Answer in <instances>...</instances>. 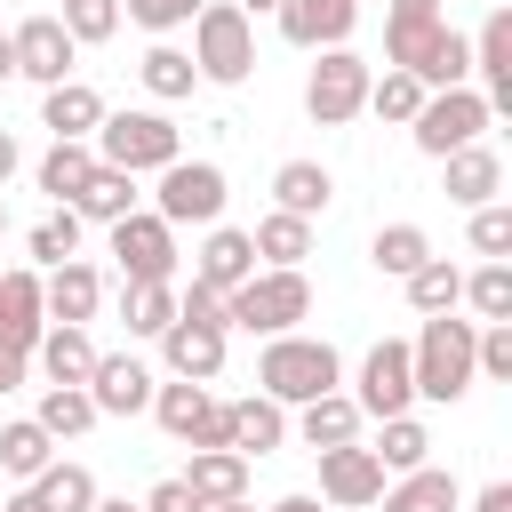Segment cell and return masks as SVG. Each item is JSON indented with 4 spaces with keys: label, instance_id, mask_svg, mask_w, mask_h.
I'll list each match as a JSON object with an SVG mask.
<instances>
[{
    "label": "cell",
    "instance_id": "cell-50",
    "mask_svg": "<svg viewBox=\"0 0 512 512\" xmlns=\"http://www.w3.org/2000/svg\"><path fill=\"white\" fill-rule=\"evenodd\" d=\"M0 512H48V504H40L32 488H8V496H0Z\"/></svg>",
    "mask_w": 512,
    "mask_h": 512
},
{
    "label": "cell",
    "instance_id": "cell-33",
    "mask_svg": "<svg viewBox=\"0 0 512 512\" xmlns=\"http://www.w3.org/2000/svg\"><path fill=\"white\" fill-rule=\"evenodd\" d=\"M248 248H256V264H304V256H312V216L272 208V216H256Z\"/></svg>",
    "mask_w": 512,
    "mask_h": 512
},
{
    "label": "cell",
    "instance_id": "cell-7",
    "mask_svg": "<svg viewBox=\"0 0 512 512\" xmlns=\"http://www.w3.org/2000/svg\"><path fill=\"white\" fill-rule=\"evenodd\" d=\"M320 64H312V80H304V112L320 120V128H344V120H360L368 112V56H352V48H312Z\"/></svg>",
    "mask_w": 512,
    "mask_h": 512
},
{
    "label": "cell",
    "instance_id": "cell-39",
    "mask_svg": "<svg viewBox=\"0 0 512 512\" xmlns=\"http://www.w3.org/2000/svg\"><path fill=\"white\" fill-rule=\"evenodd\" d=\"M32 416H40V432H48V440H80V432L96 424V400H88V384H48Z\"/></svg>",
    "mask_w": 512,
    "mask_h": 512
},
{
    "label": "cell",
    "instance_id": "cell-36",
    "mask_svg": "<svg viewBox=\"0 0 512 512\" xmlns=\"http://www.w3.org/2000/svg\"><path fill=\"white\" fill-rule=\"evenodd\" d=\"M24 488H32L48 512H88V504H96V472H88V464H72V456H48V472H40V480H24Z\"/></svg>",
    "mask_w": 512,
    "mask_h": 512
},
{
    "label": "cell",
    "instance_id": "cell-40",
    "mask_svg": "<svg viewBox=\"0 0 512 512\" xmlns=\"http://www.w3.org/2000/svg\"><path fill=\"white\" fill-rule=\"evenodd\" d=\"M432 256V240H424V224H384L376 240H368V264L384 272V280H408L416 264Z\"/></svg>",
    "mask_w": 512,
    "mask_h": 512
},
{
    "label": "cell",
    "instance_id": "cell-6",
    "mask_svg": "<svg viewBox=\"0 0 512 512\" xmlns=\"http://www.w3.org/2000/svg\"><path fill=\"white\" fill-rule=\"evenodd\" d=\"M496 112H488V96L464 80V88H432L424 104H416V120H408V136H416V152L424 160H448L456 144H480V128H488Z\"/></svg>",
    "mask_w": 512,
    "mask_h": 512
},
{
    "label": "cell",
    "instance_id": "cell-28",
    "mask_svg": "<svg viewBox=\"0 0 512 512\" xmlns=\"http://www.w3.org/2000/svg\"><path fill=\"white\" fill-rule=\"evenodd\" d=\"M328 200H336V176H328L320 160H280L272 208H288V216H328Z\"/></svg>",
    "mask_w": 512,
    "mask_h": 512
},
{
    "label": "cell",
    "instance_id": "cell-16",
    "mask_svg": "<svg viewBox=\"0 0 512 512\" xmlns=\"http://www.w3.org/2000/svg\"><path fill=\"white\" fill-rule=\"evenodd\" d=\"M272 16H280V40L296 48H344L360 24V0H280Z\"/></svg>",
    "mask_w": 512,
    "mask_h": 512
},
{
    "label": "cell",
    "instance_id": "cell-9",
    "mask_svg": "<svg viewBox=\"0 0 512 512\" xmlns=\"http://www.w3.org/2000/svg\"><path fill=\"white\" fill-rule=\"evenodd\" d=\"M104 232H112V264H120V280H176V224H168V216L128 208V216L104 224Z\"/></svg>",
    "mask_w": 512,
    "mask_h": 512
},
{
    "label": "cell",
    "instance_id": "cell-44",
    "mask_svg": "<svg viewBox=\"0 0 512 512\" xmlns=\"http://www.w3.org/2000/svg\"><path fill=\"white\" fill-rule=\"evenodd\" d=\"M56 24H64L80 48H96V40H112V32H120V0H64V8H56Z\"/></svg>",
    "mask_w": 512,
    "mask_h": 512
},
{
    "label": "cell",
    "instance_id": "cell-35",
    "mask_svg": "<svg viewBox=\"0 0 512 512\" xmlns=\"http://www.w3.org/2000/svg\"><path fill=\"white\" fill-rule=\"evenodd\" d=\"M376 424H384V432H376V464H384V480H392V472L432 464V432H424L408 408H400V416H376Z\"/></svg>",
    "mask_w": 512,
    "mask_h": 512
},
{
    "label": "cell",
    "instance_id": "cell-42",
    "mask_svg": "<svg viewBox=\"0 0 512 512\" xmlns=\"http://www.w3.org/2000/svg\"><path fill=\"white\" fill-rule=\"evenodd\" d=\"M24 248H32V264H64V256H80V208H72V200H56V208L32 224V240H24Z\"/></svg>",
    "mask_w": 512,
    "mask_h": 512
},
{
    "label": "cell",
    "instance_id": "cell-20",
    "mask_svg": "<svg viewBox=\"0 0 512 512\" xmlns=\"http://www.w3.org/2000/svg\"><path fill=\"white\" fill-rule=\"evenodd\" d=\"M472 72H480L488 112H512V8H488L480 40H472Z\"/></svg>",
    "mask_w": 512,
    "mask_h": 512
},
{
    "label": "cell",
    "instance_id": "cell-34",
    "mask_svg": "<svg viewBox=\"0 0 512 512\" xmlns=\"http://www.w3.org/2000/svg\"><path fill=\"white\" fill-rule=\"evenodd\" d=\"M176 320V280H120V328L128 336H160Z\"/></svg>",
    "mask_w": 512,
    "mask_h": 512
},
{
    "label": "cell",
    "instance_id": "cell-5",
    "mask_svg": "<svg viewBox=\"0 0 512 512\" xmlns=\"http://www.w3.org/2000/svg\"><path fill=\"white\" fill-rule=\"evenodd\" d=\"M88 144L104 168H128V176H160L168 160H184V128L168 112H104Z\"/></svg>",
    "mask_w": 512,
    "mask_h": 512
},
{
    "label": "cell",
    "instance_id": "cell-54",
    "mask_svg": "<svg viewBox=\"0 0 512 512\" xmlns=\"http://www.w3.org/2000/svg\"><path fill=\"white\" fill-rule=\"evenodd\" d=\"M0 80H16V48H8V32H0Z\"/></svg>",
    "mask_w": 512,
    "mask_h": 512
},
{
    "label": "cell",
    "instance_id": "cell-14",
    "mask_svg": "<svg viewBox=\"0 0 512 512\" xmlns=\"http://www.w3.org/2000/svg\"><path fill=\"white\" fill-rule=\"evenodd\" d=\"M8 48H16V80H40V88L72 80V56H80V40H72L56 16H24V24L8 32Z\"/></svg>",
    "mask_w": 512,
    "mask_h": 512
},
{
    "label": "cell",
    "instance_id": "cell-25",
    "mask_svg": "<svg viewBox=\"0 0 512 512\" xmlns=\"http://www.w3.org/2000/svg\"><path fill=\"white\" fill-rule=\"evenodd\" d=\"M360 424H368V416H360V400H352L344 384L296 408V440H304V448H336V440H360Z\"/></svg>",
    "mask_w": 512,
    "mask_h": 512
},
{
    "label": "cell",
    "instance_id": "cell-23",
    "mask_svg": "<svg viewBox=\"0 0 512 512\" xmlns=\"http://www.w3.org/2000/svg\"><path fill=\"white\" fill-rule=\"evenodd\" d=\"M376 504H384V512H464V488H456V472L416 464V472H392V488H384Z\"/></svg>",
    "mask_w": 512,
    "mask_h": 512
},
{
    "label": "cell",
    "instance_id": "cell-26",
    "mask_svg": "<svg viewBox=\"0 0 512 512\" xmlns=\"http://www.w3.org/2000/svg\"><path fill=\"white\" fill-rule=\"evenodd\" d=\"M200 504H232V496H248V456L240 448H192V464L176 472Z\"/></svg>",
    "mask_w": 512,
    "mask_h": 512
},
{
    "label": "cell",
    "instance_id": "cell-46",
    "mask_svg": "<svg viewBox=\"0 0 512 512\" xmlns=\"http://www.w3.org/2000/svg\"><path fill=\"white\" fill-rule=\"evenodd\" d=\"M192 8H200V0H120V16H128V24H144V32H184V24H192Z\"/></svg>",
    "mask_w": 512,
    "mask_h": 512
},
{
    "label": "cell",
    "instance_id": "cell-57",
    "mask_svg": "<svg viewBox=\"0 0 512 512\" xmlns=\"http://www.w3.org/2000/svg\"><path fill=\"white\" fill-rule=\"evenodd\" d=\"M0 232H8V200H0Z\"/></svg>",
    "mask_w": 512,
    "mask_h": 512
},
{
    "label": "cell",
    "instance_id": "cell-15",
    "mask_svg": "<svg viewBox=\"0 0 512 512\" xmlns=\"http://www.w3.org/2000/svg\"><path fill=\"white\" fill-rule=\"evenodd\" d=\"M88 400H96V416H144V408H152V368H144L136 352H96Z\"/></svg>",
    "mask_w": 512,
    "mask_h": 512
},
{
    "label": "cell",
    "instance_id": "cell-22",
    "mask_svg": "<svg viewBox=\"0 0 512 512\" xmlns=\"http://www.w3.org/2000/svg\"><path fill=\"white\" fill-rule=\"evenodd\" d=\"M256 272V248H248V232H232V224H208V240H200V256H192V280L200 288H240Z\"/></svg>",
    "mask_w": 512,
    "mask_h": 512
},
{
    "label": "cell",
    "instance_id": "cell-51",
    "mask_svg": "<svg viewBox=\"0 0 512 512\" xmlns=\"http://www.w3.org/2000/svg\"><path fill=\"white\" fill-rule=\"evenodd\" d=\"M16 168H24V152H16V136H8V128H0V184H8V176H16Z\"/></svg>",
    "mask_w": 512,
    "mask_h": 512
},
{
    "label": "cell",
    "instance_id": "cell-11",
    "mask_svg": "<svg viewBox=\"0 0 512 512\" xmlns=\"http://www.w3.org/2000/svg\"><path fill=\"white\" fill-rule=\"evenodd\" d=\"M152 416H160V432L168 440H184V448H232L224 440V400L208 392V384H152Z\"/></svg>",
    "mask_w": 512,
    "mask_h": 512
},
{
    "label": "cell",
    "instance_id": "cell-18",
    "mask_svg": "<svg viewBox=\"0 0 512 512\" xmlns=\"http://www.w3.org/2000/svg\"><path fill=\"white\" fill-rule=\"evenodd\" d=\"M440 192H448L456 208L496 200V192H504V152H496V144H456V152L440 160Z\"/></svg>",
    "mask_w": 512,
    "mask_h": 512
},
{
    "label": "cell",
    "instance_id": "cell-21",
    "mask_svg": "<svg viewBox=\"0 0 512 512\" xmlns=\"http://www.w3.org/2000/svg\"><path fill=\"white\" fill-rule=\"evenodd\" d=\"M40 328H48V304H40V272H32V264L0 272V344L32 352V344H40Z\"/></svg>",
    "mask_w": 512,
    "mask_h": 512
},
{
    "label": "cell",
    "instance_id": "cell-52",
    "mask_svg": "<svg viewBox=\"0 0 512 512\" xmlns=\"http://www.w3.org/2000/svg\"><path fill=\"white\" fill-rule=\"evenodd\" d=\"M272 512H328V504H320V496H280Z\"/></svg>",
    "mask_w": 512,
    "mask_h": 512
},
{
    "label": "cell",
    "instance_id": "cell-17",
    "mask_svg": "<svg viewBox=\"0 0 512 512\" xmlns=\"http://www.w3.org/2000/svg\"><path fill=\"white\" fill-rule=\"evenodd\" d=\"M40 304H48V320L88 328V320H96V304H104V272H96V264H80V256H64V264H48V272H40Z\"/></svg>",
    "mask_w": 512,
    "mask_h": 512
},
{
    "label": "cell",
    "instance_id": "cell-43",
    "mask_svg": "<svg viewBox=\"0 0 512 512\" xmlns=\"http://www.w3.org/2000/svg\"><path fill=\"white\" fill-rule=\"evenodd\" d=\"M464 304L480 320H512V256H488L480 272H464Z\"/></svg>",
    "mask_w": 512,
    "mask_h": 512
},
{
    "label": "cell",
    "instance_id": "cell-19",
    "mask_svg": "<svg viewBox=\"0 0 512 512\" xmlns=\"http://www.w3.org/2000/svg\"><path fill=\"white\" fill-rule=\"evenodd\" d=\"M224 440L240 456H272V448H288V408L264 392H240V400H224Z\"/></svg>",
    "mask_w": 512,
    "mask_h": 512
},
{
    "label": "cell",
    "instance_id": "cell-8",
    "mask_svg": "<svg viewBox=\"0 0 512 512\" xmlns=\"http://www.w3.org/2000/svg\"><path fill=\"white\" fill-rule=\"evenodd\" d=\"M152 216H168L176 232L184 224H224V168L216 160H168L160 168V192H152Z\"/></svg>",
    "mask_w": 512,
    "mask_h": 512
},
{
    "label": "cell",
    "instance_id": "cell-2",
    "mask_svg": "<svg viewBox=\"0 0 512 512\" xmlns=\"http://www.w3.org/2000/svg\"><path fill=\"white\" fill-rule=\"evenodd\" d=\"M472 336H480V320H456V312H424V328H416V344H408V376H416V400H464L472 392Z\"/></svg>",
    "mask_w": 512,
    "mask_h": 512
},
{
    "label": "cell",
    "instance_id": "cell-13",
    "mask_svg": "<svg viewBox=\"0 0 512 512\" xmlns=\"http://www.w3.org/2000/svg\"><path fill=\"white\" fill-rule=\"evenodd\" d=\"M312 456H320V504L360 512V504H376V496H384V464H376V448L336 440V448H312Z\"/></svg>",
    "mask_w": 512,
    "mask_h": 512
},
{
    "label": "cell",
    "instance_id": "cell-41",
    "mask_svg": "<svg viewBox=\"0 0 512 512\" xmlns=\"http://www.w3.org/2000/svg\"><path fill=\"white\" fill-rule=\"evenodd\" d=\"M400 288H408V304H416V312H456V304H464V272H456L448 256H424Z\"/></svg>",
    "mask_w": 512,
    "mask_h": 512
},
{
    "label": "cell",
    "instance_id": "cell-1",
    "mask_svg": "<svg viewBox=\"0 0 512 512\" xmlns=\"http://www.w3.org/2000/svg\"><path fill=\"white\" fill-rule=\"evenodd\" d=\"M344 384V360H336V344L328 336H264V352H256V392L264 400H280V408H304V400H320V392H336Z\"/></svg>",
    "mask_w": 512,
    "mask_h": 512
},
{
    "label": "cell",
    "instance_id": "cell-3",
    "mask_svg": "<svg viewBox=\"0 0 512 512\" xmlns=\"http://www.w3.org/2000/svg\"><path fill=\"white\" fill-rule=\"evenodd\" d=\"M304 312H312L304 264H256L240 288H224V328H248V336H288Z\"/></svg>",
    "mask_w": 512,
    "mask_h": 512
},
{
    "label": "cell",
    "instance_id": "cell-53",
    "mask_svg": "<svg viewBox=\"0 0 512 512\" xmlns=\"http://www.w3.org/2000/svg\"><path fill=\"white\" fill-rule=\"evenodd\" d=\"M88 512H144V504H128V496H96Z\"/></svg>",
    "mask_w": 512,
    "mask_h": 512
},
{
    "label": "cell",
    "instance_id": "cell-37",
    "mask_svg": "<svg viewBox=\"0 0 512 512\" xmlns=\"http://www.w3.org/2000/svg\"><path fill=\"white\" fill-rule=\"evenodd\" d=\"M136 80H144V88H152L160 104H184L200 72H192V56H184V48H168V40H152V48L136 56Z\"/></svg>",
    "mask_w": 512,
    "mask_h": 512
},
{
    "label": "cell",
    "instance_id": "cell-12",
    "mask_svg": "<svg viewBox=\"0 0 512 512\" xmlns=\"http://www.w3.org/2000/svg\"><path fill=\"white\" fill-rule=\"evenodd\" d=\"M352 400H360V416H368V424H376V416L416 408V376H408V344H400V336L368 344V360H360V376H352Z\"/></svg>",
    "mask_w": 512,
    "mask_h": 512
},
{
    "label": "cell",
    "instance_id": "cell-47",
    "mask_svg": "<svg viewBox=\"0 0 512 512\" xmlns=\"http://www.w3.org/2000/svg\"><path fill=\"white\" fill-rule=\"evenodd\" d=\"M144 512H208V504H200V496H192L184 480H160V488L144 496Z\"/></svg>",
    "mask_w": 512,
    "mask_h": 512
},
{
    "label": "cell",
    "instance_id": "cell-27",
    "mask_svg": "<svg viewBox=\"0 0 512 512\" xmlns=\"http://www.w3.org/2000/svg\"><path fill=\"white\" fill-rule=\"evenodd\" d=\"M96 120H104V96H96L88 80L40 88V128H48V136H96Z\"/></svg>",
    "mask_w": 512,
    "mask_h": 512
},
{
    "label": "cell",
    "instance_id": "cell-38",
    "mask_svg": "<svg viewBox=\"0 0 512 512\" xmlns=\"http://www.w3.org/2000/svg\"><path fill=\"white\" fill-rule=\"evenodd\" d=\"M424 96H432V88H424L416 72H400V64H384V72H368V112H376V120H392V128H408Z\"/></svg>",
    "mask_w": 512,
    "mask_h": 512
},
{
    "label": "cell",
    "instance_id": "cell-56",
    "mask_svg": "<svg viewBox=\"0 0 512 512\" xmlns=\"http://www.w3.org/2000/svg\"><path fill=\"white\" fill-rule=\"evenodd\" d=\"M208 512H256V504H248V496H232V504H208Z\"/></svg>",
    "mask_w": 512,
    "mask_h": 512
},
{
    "label": "cell",
    "instance_id": "cell-48",
    "mask_svg": "<svg viewBox=\"0 0 512 512\" xmlns=\"http://www.w3.org/2000/svg\"><path fill=\"white\" fill-rule=\"evenodd\" d=\"M24 368H32V352H16V344H0V392H16V384H24Z\"/></svg>",
    "mask_w": 512,
    "mask_h": 512
},
{
    "label": "cell",
    "instance_id": "cell-49",
    "mask_svg": "<svg viewBox=\"0 0 512 512\" xmlns=\"http://www.w3.org/2000/svg\"><path fill=\"white\" fill-rule=\"evenodd\" d=\"M472 512H512V480H488V488L472 496Z\"/></svg>",
    "mask_w": 512,
    "mask_h": 512
},
{
    "label": "cell",
    "instance_id": "cell-31",
    "mask_svg": "<svg viewBox=\"0 0 512 512\" xmlns=\"http://www.w3.org/2000/svg\"><path fill=\"white\" fill-rule=\"evenodd\" d=\"M408 72H416L424 88H464V80H472V40H464L456 24H440V32L424 40V56H416Z\"/></svg>",
    "mask_w": 512,
    "mask_h": 512
},
{
    "label": "cell",
    "instance_id": "cell-10",
    "mask_svg": "<svg viewBox=\"0 0 512 512\" xmlns=\"http://www.w3.org/2000/svg\"><path fill=\"white\" fill-rule=\"evenodd\" d=\"M152 344H160L168 376H184V384H216V376H224V344H232V328H224V320H200V312H176Z\"/></svg>",
    "mask_w": 512,
    "mask_h": 512
},
{
    "label": "cell",
    "instance_id": "cell-29",
    "mask_svg": "<svg viewBox=\"0 0 512 512\" xmlns=\"http://www.w3.org/2000/svg\"><path fill=\"white\" fill-rule=\"evenodd\" d=\"M72 208H80V224H120V216L136 208V176L96 160V168H88V184L72 192Z\"/></svg>",
    "mask_w": 512,
    "mask_h": 512
},
{
    "label": "cell",
    "instance_id": "cell-55",
    "mask_svg": "<svg viewBox=\"0 0 512 512\" xmlns=\"http://www.w3.org/2000/svg\"><path fill=\"white\" fill-rule=\"evenodd\" d=\"M232 8H240V16H272L280 0H232Z\"/></svg>",
    "mask_w": 512,
    "mask_h": 512
},
{
    "label": "cell",
    "instance_id": "cell-45",
    "mask_svg": "<svg viewBox=\"0 0 512 512\" xmlns=\"http://www.w3.org/2000/svg\"><path fill=\"white\" fill-rule=\"evenodd\" d=\"M464 216H472V256H512V208L504 200H480Z\"/></svg>",
    "mask_w": 512,
    "mask_h": 512
},
{
    "label": "cell",
    "instance_id": "cell-24",
    "mask_svg": "<svg viewBox=\"0 0 512 512\" xmlns=\"http://www.w3.org/2000/svg\"><path fill=\"white\" fill-rule=\"evenodd\" d=\"M32 360H40V376H48V384H88V368H96V344H88V328H72V320H48V328H40V344H32Z\"/></svg>",
    "mask_w": 512,
    "mask_h": 512
},
{
    "label": "cell",
    "instance_id": "cell-30",
    "mask_svg": "<svg viewBox=\"0 0 512 512\" xmlns=\"http://www.w3.org/2000/svg\"><path fill=\"white\" fill-rule=\"evenodd\" d=\"M48 456H56V440L40 432V416H8L0 424V472L24 488V480H40L48 472Z\"/></svg>",
    "mask_w": 512,
    "mask_h": 512
},
{
    "label": "cell",
    "instance_id": "cell-4",
    "mask_svg": "<svg viewBox=\"0 0 512 512\" xmlns=\"http://www.w3.org/2000/svg\"><path fill=\"white\" fill-rule=\"evenodd\" d=\"M192 72L216 80V88H240L256 72V16H240L232 0H200L192 8Z\"/></svg>",
    "mask_w": 512,
    "mask_h": 512
},
{
    "label": "cell",
    "instance_id": "cell-32",
    "mask_svg": "<svg viewBox=\"0 0 512 512\" xmlns=\"http://www.w3.org/2000/svg\"><path fill=\"white\" fill-rule=\"evenodd\" d=\"M88 168H96V144H88V136H56V144L40 152V168H32V176H40V192H48V200H72V192L88 184Z\"/></svg>",
    "mask_w": 512,
    "mask_h": 512
}]
</instances>
